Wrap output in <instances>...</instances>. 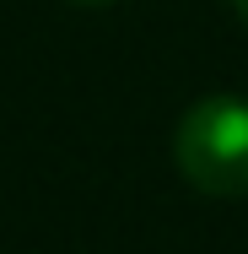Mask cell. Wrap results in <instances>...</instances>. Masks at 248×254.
I'll list each match as a JSON object with an SVG mask.
<instances>
[{
    "label": "cell",
    "mask_w": 248,
    "mask_h": 254,
    "mask_svg": "<svg viewBox=\"0 0 248 254\" xmlns=\"http://www.w3.org/2000/svg\"><path fill=\"white\" fill-rule=\"evenodd\" d=\"M232 11H238V22L248 27V0H232Z\"/></svg>",
    "instance_id": "cell-2"
},
{
    "label": "cell",
    "mask_w": 248,
    "mask_h": 254,
    "mask_svg": "<svg viewBox=\"0 0 248 254\" xmlns=\"http://www.w3.org/2000/svg\"><path fill=\"white\" fill-rule=\"evenodd\" d=\"M173 162L199 195L238 200L248 195V98L210 92L173 130Z\"/></svg>",
    "instance_id": "cell-1"
},
{
    "label": "cell",
    "mask_w": 248,
    "mask_h": 254,
    "mask_svg": "<svg viewBox=\"0 0 248 254\" xmlns=\"http://www.w3.org/2000/svg\"><path fill=\"white\" fill-rule=\"evenodd\" d=\"M76 5H113V0H76Z\"/></svg>",
    "instance_id": "cell-3"
}]
</instances>
